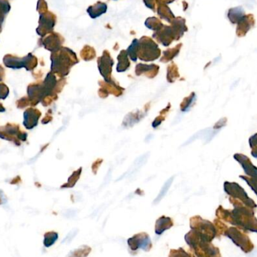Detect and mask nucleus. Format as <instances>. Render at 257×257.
<instances>
[{
  "label": "nucleus",
  "mask_w": 257,
  "mask_h": 257,
  "mask_svg": "<svg viewBox=\"0 0 257 257\" xmlns=\"http://www.w3.org/2000/svg\"><path fill=\"white\" fill-rule=\"evenodd\" d=\"M214 224L215 226L216 232H217L216 238H220L221 235H224L229 228L222 220H219V219L214 220Z\"/></svg>",
  "instance_id": "10"
},
{
  "label": "nucleus",
  "mask_w": 257,
  "mask_h": 257,
  "mask_svg": "<svg viewBox=\"0 0 257 257\" xmlns=\"http://www.w3.org/2000/svg\"><path fill=\"white\" fill-rule=\"evenodd\" d=\"M230 202L235 207L232 211L224 209L219 207L216 211L217 219L223 222H227L245 232H251L257 233V219L254 216L253 208L244 205L237 199L230 198Z\"/></svg>",
  "instance_id": "1"
},
{
  "label": "nucleus",
  "mask_w": 257,
  "mask_h": 257,
  "mask_svg": "<svg viewBox=\"0 0 257 257\" xmlns=\"http://www.w3.org/2000/svg\"><path fill=\"white\" fill-rule=\"evenodd\" d=\"M169 257H197L191 250L186 251L182 247L178 249H172L169 252Z\"/></svg>",
  "instance_id": "8"
},
{
  "label": "nucleus",
  "mask_w": 257,
  "mask_h": 257,
  "mask_svg": "<svg viewBox=\"0 0 257 257\" xmlns=\"http://www.w3.org/2000/svg\"><path fill=\"white\" fill-rule=\"evenodd\" d=\"M174 226L173 220L171 217L162 216L156 221L155 232L157 235H162L165 231Z\"/></svg>",
  "instance_id": "6"
},
{
  "label": "nucleus",
  "mask_w": 257,
  "mask_h": 257,
  "mask_svg": "<svg viewBox=\"0 0 257 257\" xmlns=\"http://www.w3.org/2000/svg\"><path fill=\"white\" fill-rule=\"evenodd\" d=\"M10 9V4L8 0H0V18H6Z\"/></svg>",
  "instance_id": "12"
},
{
  "label": "nucleus",
  "mask_w": 257,
  "mask_h": 257,
  "mask_svg": "<svg viewBox=\"0 0 257 257\" xmlns=\"http://www.w3.org/2000/svg\"><path fill=\"white\" fill-rule=\"evenodd\" d=\"M127 243L132 251H137L139 249H142L145 251L149 252L153 247L151 238L146 232H141L133 235L132 238H128Z\"/></svg>",
  "instance_id": "5"
},
{
  "label": "nucleus",
  "mask_w": 257,
  "mask_h": 257,
  "mask_svg": "<svg viewBox=\"0 0 257 257\" xmlns=\"http://www.w3.org/2000/svg\"><path fill=\"white\" fill-rule=\"evenodd\" d=\"M58 233L54 231L46 232L45 234V238H44V245L45 247H50L55 244L56 241L58 239Z\"/></svg>",
  "instance_id": "9"
},
{
  "label": "nucleus",
  "mask_w": 257,
  "mask_h": 257,
  "mask_svg": "<svg viewBox=\"0 0 257 257\" xmlns=\"http://www.w3.org/2000/svg\"><path fill=\"white\" fill-rule=\"evenodd\" d=\"M91 250V247L89 246L83 245L71 251L67 257H87Z\"/></svg>",
  "instance_id": "7"
},
{
  "label": "nucleus",
  "mask_w": 257,
  "mask_h": 257,
  "mask_svg": "<svg viewBox=\"0 0 257 257\" xmlns=\"http://www.w3.org/2000/svg\"><path fill=\"white\" fill-rule=\"evenodd\" d=\"M224 235L229 238L237 247H240L244 253H250L254 249V244L250 241L247 232L236 226L228 228Z\"/></svg>",
  "instance_id": "4"
},
{
  "label": "nucleus",
  "mask_w": 257,
  "mask_h": 257,
  "mask_svg": "<svg viewBox=\"0 0 257 257\" xmlns=\"http://www.w3.org/2000/svg\"><path fill=\"white\" fill-rule=\"evenodd\" d=\"M190 226L191 229L199 234L205 241L211 242L216 238L217 232L214 223L204 220L199 216H195L190 218Z\"/></svg>",
  "instance_id": "3"
},
{
  "label": "nucleus",
  "mask_w": 257,
  "mask_h": 257,
  "mask_svg": "<svg viewBox=\"0 0 257 257\" xmlns=\"http://www.w3.org/2000/svg\"><path fill=\"white\" fill-rule=\"evenodd\" d=\"M184 239L190 250L197 257H222L218 247H215L211 242L202 239L193 229L186 234Z\"/></svg>",
  "instance_id": "2"
},
{
  "label": "nucleus",
  "mask_w": 257,
  "mask_h": 257,
  "mask_svg": "<svg viewBox=\"0 0 257 257\" xmlns=\"http://www.w3.org/2000/svg\"><path fill=\"white\" fill-rule=\"evenodd\" d=\"M174 177H172V178H169L166 183H165L164 185H163V188L161 189V191L159 193L158 196H157V199L154 201V204L158 203L160 202V201L166 196V193H167L168 190H169V187L172 185V181H173Z\"/></svg>",
  "instance_id": "11"
}]
</instances>
